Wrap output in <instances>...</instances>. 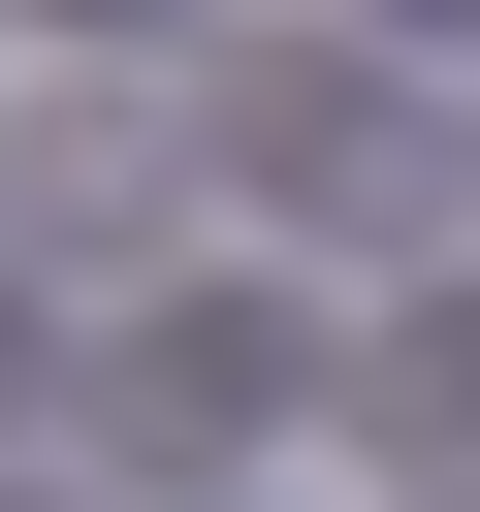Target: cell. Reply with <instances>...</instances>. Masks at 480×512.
<instances>
[{
    "label": "cell",
    "instance_id": "obj_3",
    "mask_svg": "<svg viewBox=\"0 0 480 512\" xmlns=\"http://www.w3.org/2000/svg\"><path fill=\"white\" fill-rule=\"evenodd\" d=\"M416 32H480V0H416Z\"/></svg>",
    "mask_w": 480,
    "mask_h": 512
},
{
    "label": "cell",
    "instance_id": "obj_2",
    "mask_svg": "<svg viewBox=\"0 0 480 512\" xmlns=\"http://www.w3.org/2000/svg\"><path fill=\"white\" fill-rule=\"evenodd\" d=\"M64 32H160V0H64Z\"/></svg>",
    "mask_w": 480,
    "mask_h": 512
},
{
    "label": "cell",
    "instance_id": "obj_1",
    "mask_svg": "<svg viewBox=\"0 0 480 512\" xmlns=\"http://www.w3.org/2000/svg\"><path fill=\"white\" fill-rule=\"evenodd\" d=\"M256 160H288V192H416V128H384L352 64H256Z\"/></svg>",
    "mask_w": 480,
    "mask_h": 512
}]
</instances>
